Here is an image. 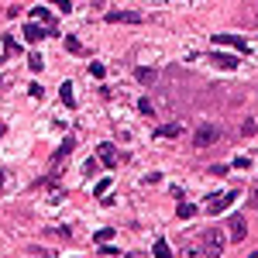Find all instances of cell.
<instances>
[{
  "instance_id": "277c9868",
  "label": "cell",
  "mask_w": 258,
  "mask_h": 258,
  "mask_svg": "<svg viewBox=\"0 0 258 258\" xmlns=\"http://www.w3.org/2000/svg\"><path fill=\"white\" fill-rule=\"evenodd\" d=\"M213 141H217V128H213V124H203V128L193 134V145H196V148H210Z\"/></svg>"
},
{
  "instance_id": "cb8c5ba5",
  "label": "cell",
  "mask_w": 258,
  "mask_h": 258,
  "mask_svg": "<svg viewBox=\"0 0 258 258\" xmlns=\"http://www.w3.org/2000/svg\"><path fill=\"white\" fill-rule=\"evenodd\" d=\"M90 72H93L97 80H103V72H107V69H103V62H93V65H90Z\"/></svg>"
},
{
  "instance_id": "ba28073f",
  "label": "cell",
  "mask_w": 258,
  "mask_h": 258,
  "mask_svg": "<svg viewBox=\"0 0 258 258\" xmlns=\"http://www.w3.org/2000/svg\"><path fill=\"white\" fill-rule=\"evenodd\" d=\"M210 62L220 69H238V55H227V52H210Z\"/></svg>"
},
{
  "instance_id": "9c48e42d",
  "label": "cell",
  "mask_w": 258,
  "mask_h": 258,
  "mask_svg": "<svg viewBox=\"0 0 258 258\" xmlns=\"http://www.w3.org/2000/svg\"><path fill=\"white\" fill-rule=\"evenodd\" d=\"M97 159H100L107 169H114V165H117V155H114V148H110V145H97Z\"/></svg>"
},
{
  "instance_id": "5b68a950",
  "label": "cell",
  "mask_w": 258,
  "mask_h": 258,
  "mask_svg": "<svg viewBox=\"0 0 258 258\" xmlns=\"http://www.w3.org/2000/svg\"><path fill=\"white\" fill-rule=\"evenodd\" d=\"M107 21L110 24H141V14L138 11H110Z\"/></svg>"
},
{
  "instance_id": "f546056e",
  "label": "cell",
  "mask_w": 258,
  "mask_h": 258,
  "mask_svg": "<svg viewBox=\"0 0 258 258\" xmlns=\"http://www.w3.org/2000/svg\"><path fill=\"white\" fill-rule=\"evenodd\" d=\"M251 207H258V182H255V190H251V200H248Z\"/></svg>"
},
{
  "instance_id": "2e32d148",
  "label": "cell",
  "mask_w": 258,
  "mask_h": 258,
  "mask_svg": "<svg viewBox=\"0 0 258 258\" xmlns=\"http://www.w3.org/2000/svg\"><path fill=\"white\" fill-rule=\"evenodd\" d=\"M31 17H34V21H45V24L52 28V14H48V7H34V11H31Z\"/></svg>"
},
{
  "instance_id": "1f68e13d",
  "label": "cell",
  "mask_w": 258,
  "mask_h": 258,
  "mask_svg": "<svg viewBox=\"0 0 258 258\" xmlns=\"http://www.w3.org/2000/svg\"><path fill=\"white\" fill-rule=\"evenodd\" d=\"M0 186H4V172H0Z\"/></svg>"
},
{
  "instance_id": "4fadbf2b",
  "label": "cell",
  "mask_w": 258,
  "mask_h": 258,
  "mask_svg": "<svg viewBox=\"0 0 258 258\" xmlns=\"http://www.w3.org/2000/svg\"><path fill=\"white\" fill-rule=\"evenodd\" d=\"M59 97H62V103H65V107H76V93H72V83H62V86H59Z\"/></svg>"
},
{
  "instance_id": "3957f363",
  "label": "cell",
  "mask_w": 258,
  "mask_h": 258,
  "mask_svg": "<svg viewBox=\"0 0 258 258\" xmlns=\"http://www.w3.org/2000/svg\"><path fill=\"white\" fill-rule=\"evenodd\" d=\"M213 45H227V48H238V52H248V42L238 38V34H210Z\"/></svg>"
},
{
  "instance_id": "ac0fdd59",
  "label": "cell",
  "mask_w": 258,
  "mask_h": 258,
  "mask_svg": "<svg viewBox=\"0 0 258 258\" xmlns=\"http://www.w3.org/2000/svg\"><path fill=\"white\" fill-rule=\"evenodd\" d=\"M138 110H141L145 117H152V114H155V107H152V100H148V97H145V100H138Z\"/></svg>"
},
{
  "instance_id": "5bb4252c",
  "label": "cell",
  "mask_w": 258,
  "mask_h": 258,
  "mask_svg": "<svg viewBox=\"0 0 258 258\" xmlns=\"http://www.w3.org/2000/svg\"><path fill=\"white\" fill-rule=\"evenodd\" d=\"M176 213H179V220H190V217L196 213V207H193V203H182V200H179V207H176Z\"/></svg>"
},
{
  "instance_id": "e0dca14e",
  "label": "cell",
  "mask_w": 258,
  "mask_h": 258,
  "mask_svg": "<svg viewBox=\"0 0 258 258\" xmlns=\"http://www.w3.org/2000/svg\"><path fill=\"white\" fill-rule=\"evenodd\" d=\"M110 238H114V227H100V231L93 234V241H97V244H103V241H110Z\"/></svg>"
},
{
  "instance_id": "83f0119b",
  "label": "cell",
  "mask_w": 258,
  "mask_h": 258,
  "mask_svg": "<svg viewBox=\"0 0 258 258\" xmlns=\"http://www.w3.org/2000/svg\"><path fill=\"white\" fill-rule=\"evenodd\" d=\"M241 131H244V134H255V131H258V124H255V121H244V128H241Z\"/></svg>"
},
{
  "instance_id": "7a4b0ae2",
  "label": "cell",
  "mask_w": 258,
  "mask_h": 258,
  "mask_svg": "<svg viewBox=\"0 0 258 258\" xmlns=\"http://www.w3.org/2000/svg\"><path fill=\"white\" fill-rule=\"evenodd\" d=\"M227 234H231L234 244L248 238V224H244V217H241V213H231V220H227Z\"/></svg>"
},
{
  "instance_id": "4dcf8cb0",
  "label": "cell",
  "mask_w": 258,
  "mask_h": 258,
  "mask_svg": "<svg viewBox=\"0 0 258 258\" xmlns=\"http://www.w3.org/2000/svg\"><path fill=\"white\" fill-rule=\"evenodd\" d=\"M4 131H7V128H4V124H0V138H4Z\"/></svg>"
},
{
  "instance_id": "9a60e30c",
  "label": "cell",
  "mask_w": 258,
  "mask_h": 258,
  "mask_svg": "<svg viewBox=\"0 0 258 258\" xmlns=\"http://www.w3.org/2000/svg\"><path fill=\"white\" fill-rule=\"evenodd\" d=\"M152 255H155V258H169V241H165V238H159V241H155V248H152Z\"/></svg>"
},
{
  "instance_id": "603a6c76",
  "label": "cell",
  "mask_w": 258,
  "mask_h": 258,
  "mask_svg": "<svg viewBox=\"0 0 258 258\" xmlns=\"http://www.w3.org/2000/svg\"><path fill=\"white\" fill-rule=\"evenodd\" d=\"M107 190H110V179H100V182H97V190H93V193H97V200H100Z\"/></svg>"
},
{
  "instance_id": "6da1fadb",
  "label": "cell",
  "mask_w": 258,
  "mask_h": 258,
  "mask_svg": "<svg viewBox=\"0 0 258 258\" xmlns=\"http://www.w3.org/2000/svg\"><path fill=\"white\" fill-rule=\"evenodd\" d=\"M234 200H238V190H227V193H220V196H210V203H207V213L213 217V213H220V210H227Z\"/></svg>"
},
{
  "instance_id": "8992f818",
  "label": "cell",
  "mask_w": 258,
  "mask_h": 258,
  "mask_svg": "<svg viewBox=\"0 0 258 258\" xmlns=\"http://www.w3.org/2000/svg\"><path fill=\"white\" fill-rule=\"evenodd\" d=\"M203 241H207V248H210V255H220V251H224V234H220L217 227H210V231L203 234Z\"/></svg>"
},
{
  "instance_id": "4316f807",
  "label": "cell",
  "mask_w": 258,
  "mask_h": 258,
  "mask_svg": "<svg viewBox=\"0 0 258 258\" xmlns=\"http://www.w3.org/2000/svg\"><path fill=\"white\" fill-rule=\"evenodd\" d=\"M28 93H31V97H34V100H42V93H45V90H42V86H38V83H31V86H28Z\"/></svg>"
},
{
  "instance_id": "ffe728a7",
  "label": "cell",
  "mask_w": 258,
  "mask_h": 258,
  "mask_svg": "<svg viewBox=\"0 0 258 258\" xmlns=\"http://www.w3.org/2000/svg\"><path fill=\"white\" fill-rule=\"evenodd\" d=\"M4 52H7V55H14V52H17V42H14V34H4Z\"/></svg>"
},
{
  "instance_id": "8fae6325",
  "label": "cell",
  "mask_w": 258,
  "mask_h": 258,
  "mask_svg": "<svg viewBox=\"0 0 258 258\" xmlns=\"http://www.w3.org/2000/svg\"><path fill=\"white\" fill-rule=\"evenodd\" d=\"M24 38H28L31 45H38V42H45V38H48V34H45V28H42V24H28V28H24Z\"/></svg>"
},
{
  "instance_id": "7402d4cb",
  "label": "cell",
  "mask_w": 258,
  "mask_h": 258,
  "mask_svg": "<svg viewBox=\"0 0 258 258\" xmlns=\"http://www.w3.org/2000/svg\"><path fill=\"white\" fill-rule=\"evenodd\" d=\"M65 48H69V52H83V45L72 38V34H65Z\"/></svg>"
},
{
  "instance_id": "44dd1931",
  "label": "cell",
  "mask_w": 258,
  "mask_h": 258,
  "mask_svg": "<svg viewBox=\"0 0 258 258\" xmlns=\"http://www.w3.org/2000/svg\"><path fill=\"white\" fill-rule=\"evenodd\" d=\"M234 169H241V172L251 169V159H248V155H238V159H234Z\"/></svg>"
},
{
  "instance_id": "484cf974",
  "label": "cell",
  "mask_w": 258,
  "mask_h": 258,
  "mask_svg": "<svg viewBox=\"0 0 258 258\" xmlns=\"http://www.w3.org/2000/svg\"><path fill=\"white\" fill-rule=\"evenodd\" d=\"M48 4H55V7H59V11H65V14L72 11V4H69V0H48Z\"/></svg>"
},
{
  "instance_id": "30bf717a",
  "label": "cell",
  "mask_w": 258,
  "mask_h": 258,
  "mask_svg": "<svg viewBox=\"0 0 258 258\" xmlns=\"http://www.w3.org/2000/svg\"><path fill=\"white\" fill-rule=\"evenodd\" d=\"M179 134H182V124H179V121L159 124V128H155V138H179Z\"/></svg>"
},
{
  "instance_id": "52a82bcc",
  "label": "cell",
  "mask_w": 258,
  "mask_h": 258,
  "mask_svg": "<svg viewBox=\"0 0 258 258\" xmlns=\"http://www.w3.org/2000/svg\"><path fill=\"white\" fill-rule=\"evenodd\" d=\"M72 148H76V138H65L59 148H55V155H52V169H59V162H62L65 155H72Z\"/></svg>"
},
{
  "instance_id": "d4e9b609",
  "label": "cell",
  "mask_w": 258,
  "mask_h": 258,
  "mask_svg": "<svg viewBox=\"0 0 258 258\" xmlns=\"http://www.w3.org/2000/svg\"><path fill=\"white\" fill-rule=\"evenodd\" d=\"M97 248H100V255H110V258H114V255H121V251H117V248H110V244H107V241H103V244H97Z\"/></svg>"
},
{
  "instance_id": "d6986e66",
  "label": "cell",
  "mask_w": 258,
  "mask_h": 258,
  "mask_svg": "<svg viewBox=\"0 0 258 258\" xmlns=\"http://www.w3.org/2000/svg\"><path fill=\"white\" fill-rule=\"evenodd\" d=\"M28 65H31V72H42V69H45V59H42V55H31Z\"/></svg>"
},
{
  "instance_id": "f1b7e54d",
  "label": "cell",
  "mask_w": 258,
  "mask_h": 258,
  "mask_svg": "<svg viewBox=\"0 0 258 258\" xmlns=\"http://www.w3.org/2000/svg\"><path fill=\"white\" fill-rule=\"evenodd\" d=\"M83 172H86V176H93V172H97V159H90V162L83 165Z\"/></svg>"
},
{
  "instance_id": "7c38bea8",
  "label": "cell",
  "mask_w": 258,
  "mask_h": 258,
  "mask_svg": "<svg viewBox=\"0 0 258 258\" xmlns=\"http://www.w3.org/2000/svg\"><path fill=\"white\" fill-rule=\"evenodd\" d=\"M134 80H138L141 86H152V83H155V69H148V65H138V69H134Z\"/></svg>"
}]
</instances>
